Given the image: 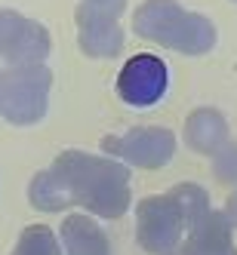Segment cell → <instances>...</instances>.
Segmentation results:
<instances>
[{"label":"cell","mask_w":237,"mask_h":255,"mask_svg":"<svg viewBox=\"0 0 237 255\" xmlns=\"http://www.w3.org/2000/svg\"><path fill=\"white\" fill-rule=\"evenodd\" d=\"M117 86H120V96L130 105H151L167 89V65L157 56H136L123 65Z\"/></svg>","instance_id":"obj_1"}]
</instances>
